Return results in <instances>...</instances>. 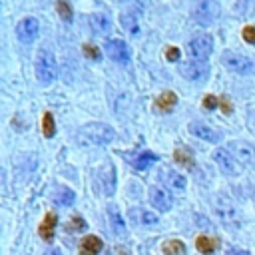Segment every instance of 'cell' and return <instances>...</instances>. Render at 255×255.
Segmentation results:
<instances>
[{
  "label": "cell",
  "mask_w": 255,
  "mask_h": 255,
  "mask_svg": "<svg viewBox=\"0 0 255 255\" xmlns=\"http://www.w3.org/2000/svg\"><path fill=\"white\" fill-rule=\"evenodd\" d=\"M116 137V131L108 124H88L80 129L78 141L82 145H106Z\"/></svg>",
  "instance_id": "6da1fadb"
},
{
  "label": "cell",
  "mask_w": 255,
  "mask_h": 255,
  "mask_svg": "<svg viewBox=\"0 0 255 255\" xmlns=\"http://www.w3.org/2000/svg\"><path fill=\"white\" fill-rule=\"evenodd\" d=\"M213 209H215L219 221H221L227 229L235 231V229L241 227V215H239V209L231 203L229 197H225V195H215V199H213Z\"/></svg>",
  "instance_id": "7a4b0ae2"
},
{
  "label": "cell",
  "mask_w": 255,
  "mask_h": 255,
  "mask_svg": "<svg viewBox=\"0 0 255 255\" xmlns=\"http://www.w3.org/2000/svg\"><path fill=\"white\" fill-rule=\"evenodd\" d=\"M36 76L40 80V84H52L58 76V68H56V60L52 56L50 50H40L36 56Z\"/></svg>",
  "instance_id": "3957f363"
},
{
  "label": "cell",
  "mask_w": 255,
  "mask_h": 255,
  "mask_svg": "<svg viewBox=\"0 0 255 255\" xmlns=\"http://www.w3.org/2000/svg\"><path fill=\"white\" fill-rule=\"evenodd\" d=\"M221 62L227 70H231L235 74H253L255 72V60H251L249 56L239 54V52H231V50L223 52Z\"/></svg>",
  "instance_id": "277c9868"
},
{
  "label": "cell",
  "mask_w": 255,
  "mask_h": 255,
  "mask_svg": "<svg viewBox=\"0 0 255 255\" xmlns=\"http://www.w3.org/2000/svg\"><path fill=\"white\" fill-rule=\"evenodd\" d=\"M219 16V4L217 0H195L193 4V18L201 26H209Z\"/></svg>",
  "instance_id": "5b68a950"
},
{
  "label": "cell",
  "mask_w": 255,
  "mask_h": 255,
  "mask_svg": "<svg viewBox=\"0 0 255 255\" xmlns=\"http://www.w3.org/2000/svg\"><path fill=\"white\" fill-rule=\"evenodd\" d=\"M179 74H181L185 80H189V82H203V80H207V76H209V66H207L205 60H195V58H191V60L179 64Z\"/></svg>",
  "instance_id": "8992f818"
},
{
  "label": "cell",
  "mask_w": 255,
  "mask_h": 255,
  "mask_svg": "<svg viewBox=\"0 0 255 255\" xmlns=\"http://www.w3.org/2000/svg\"><path fill=\"white\" fill-rule=\"evenodd\" d=\"M227 149L233 153V157H235L239 163H245V165L255 167V145H251V143H247V141L233 139V141H229Z\"/></svg>",
  "instance_id": "52a82bcc"
},
{
  "label": "cell",
  "mask_w": 255,
  "mask_h": 255,
  "mask_svg": "<svg viewBox=\"0 0 255 255\" xmlns=\"http://www.w3.org/2000/svg\"><path fill=\"white\" fill-rule=\"evenodd\" d=\"M213 159H215V163L221 167V171L227 173V175H237V173L241 171V163L233 157V153H231L229 149L217 147V149L213 151Z\"/></svg>",
  "instance_id": "ba28073f"
},
{
  "label": "cell",
  "mask_w": 255,
  "mask_h": 255,
  "mask_svg": "<svg viewBox=\"0 0 255 255\" xmlns=\"http://www.w3.org/2000/svg\"><path fill=\"white\" fill-rule=\"evenodd\" d=\"M187 50H189V56H191V58H195V60H205V58L211 54V50H213V40H211V36H207V34L195 36V38L189 42Z\"/></svg>",
  "instance_id": "9c48e42d"
},
{
  "label": "cell",
  "mask_w": 255,
  "mask_h": 255,
  "mask_svg": "<svg viewBox=\"0 0 255 255\" xmlns=\"http://www.w3.org/2000/svg\"><path fill=\"white\" fill-rule=\"evenodd\" d=\"M106 52L118 64H128L129 62V50H128V44L124 40H108L106 42Z\"/></svg>",
  "instance_id": "30bf717a"
},
{
  "label": "cell",
  "mask_w": 255,
  "mask_h": 255,
  "mask_svg": "<svg viewBox=\"0 0 255 255\" xmlns=\"http://www.w3.org/2000/svg\"><path fill=\"white\" fill-rule=\"evenodd\" d=\"M149 201L157 211H167V209H171V203H173L169 191L163 187H157V185L149 189Z\"/></svg>",
  "instance_id": "8fae6325"
},
{
  "label": "cell",
  "mask_w": 255,
  "mask_h": 255,
  "mask_svg": "<svg viewBox=\"0 0 255 255\" xmlns=\"http://www.w3.org/2000/svg\"><path fill=\"white\" fill-rule=\"evenodd\" d=\"M38 34V20L36 18H24L16 26V36L20 42H32Z\"/></svg>",
  "instance_id": "7c38bea8"
},
{
  "label": "cell",
  "mask_w": 255,
  "mask_h": 255,
  "mask_svg": "<svg viewBox=\"0 0 255 255\" xmlns=\"http://www.w3.org/2000/svg\"><path fill=\"white\" fill-rule=\"evenodd\" d=\"M98 177H100V185H102L104 195H114V191H116V169H114V165L106 163L100 169Z\"/></svg>",
  "instance_id": "4fadbf2b"
},
{
  "label": "cell",
  "mask_w": 255,
  "mask_h": 255,
  "mask_svg": "<svg viewBox=\"0 0 255 255\" xmlns=\"http://www.w3.org/2000/svg\"><path fill=\"white\" fill-rule=\"evenodd\" d=\"M189 133H193V135H197L199 139H205V141H219L221 139V135L213 129V128H209V126H205V124H201V122H191L189 126Z\"/></svg>",
  "instance_id": "5bb4252c"
},
{
  "label": "cell",
  "mask_w": 255,
  "mask_h": 255,
  "mask_svg": "<svg viewBox=\"0 0 255 255\" xmlns=\"http://www.w3.org/2000/svg\"><path fill=\"white\" fill-rule=\"evenodd\" d=\"M129 219L137 225H143V227H153L159 223V217L151 211H145V209H139V207H133L129 211Z\"/></svg>",
  "instance_id": "9a60e30c"
},
{
  "label": "cell",
  "mask_w": 255,
  "mask_h": 255,
  "mask_svg": "<svg viewBox=\"0 0 255 255\" xmlns=\"http://www.w3.org/2000/svg\"><path fill=\"white\" fill-rule=\"evenodd\" d=\"M175 104H177V96L167 90V92L159 94V98H155L153 110H155L157 114H167V112H171V108H173Z\"/></svg>",
  "instance_id": "2e32d148"
},
{
  "label": "cell",
  "mask_w": 255,
  "mask_h": 255,
  "mask_svg": "<svg viewBox=\"0 0 255 255\" xmlns=\"http://www.w3.org/2000/svg\"><path fill=\"white\" fill-rule=\"evenodd\" d=\"M90 26H92V30L96 34H102V36H106V34L112 32V20L106 14H102V12L90 16Z\"/></svg>",
  "instance_id": "e0dca14e"
},
{
  "label": "cell",
  "mask_w": 255,
  "mask_h": 255,
  "mask_svg": "<svg viewBox=\"0 0 255 255\" xmlns=\"http://www.w3.org/2000/svg\"><path fill=\"white\" fill-rule=\"evenodd\" d=\"M102 247H104V243H102L100 237L88 235V237H84L82 243H80V255H98V253L102 251Z\"/></svg>",
  "instance_id": "ac0fdd59"
},
{
  "label": "cell",
  "mask_w": 255,
  "mask_h": 255,
  "mask_svg": "<svg viewBox=\"0 0 255 255\" xmlns=\"http://www.w3.org/2000/svg\"><path fill=\"white\" fill-rule=\"evenodd\" d=\"M108 213H110V225H112V231H114L118 237H124V235L128 233V229H126V221H124V217L120 215L118 207L110 205V207H108Z\"/></svg>",
  "instance_id": "d6986e66"
},
{
  "label": "cell",
  "mask_w": 255,
  "mask_h": 255,
  "mask_svg": "<svg viewBox=\"0 0 255 255\" xmlns=\"http://www.w3.org/2000/svg\"><path fill=\"white\" fill-rule=\"evenodd\" d=\"M56 221H58V217H56V213H46V217H44V221L40 223V227H38V233H40V237L44 239V241H52L54 239V227H56Z\"/></svg>",
  "instance_id": "ffe728a7"
},
{
  "label": "cell",
  "mask_w": 255,
  "mask_h": 255,
  "mask_svg": "<svg viewBox=\"0 0 255 255\" xmlns=\"http://www.w3.org/2000/svg\"><path fill=\"white\" fill-rule=\"evenodd\" d=\"M157 161V155L155 153H151V151H139V153H135L133 157H129V163L135 167V169H139V171H143V169H147L151 163H155Z\"/></svg>",
  "instance_id": "44dd1931"
},
{
  "label": "cell",
  "mask_w": 255,
  "mask_h": 255,
  "mask_svg": "<svg viewBox=\"0 0 255 255\" xmlns=\"http://www.w3.org/2000/svg\"><path fill=\"white\" fill-rule=\"evenodd\" d=\"M120 22H122L124 30L129 32L131 36H137V34H139V18H137L135 12H129V10L124 12V14L120 16Z\"/></svg>",
  "instance_id": "7402d4cb"
},
{
  "label": "cell",
  "mask_w": 255,
  "mask_h": 255,
  "mask_svg": "<svg viewBox=\"0 0 255 255\" xmlns=\"http://www.w3.org/2000/svg\"><path fill=\"white\" fill-rule=\"evenodd\" d=\"M76 199V193L70 189V187H58L56 193H54V203L60 205V207H68L72 205Z\"/></svg>",
  "instance_id": "603a6c76"
},
{
  "label": "cell",
  "mask_w": 255,
  "mask_h": 255,
  "mask_svg": "<svg viewBox=\"0 0 255 255\" xmlns=\"http://www.w3.org/2000/svg\"><path fill=\"white\" fill-rule=\"evenodd\" d=\"M195 247L199 249V253L211 255V253H215V249L219 247V241H217V239H211V237H207V235H199V237L195 239Z\"/></svg>",
  "instance_id": "cb8c5ba5"
},
{
  "label": "cell",
  "mask_w": 255,
  "mask_h": 255,
  "mask_svg": "<svg viewBox=\"0 0 255 255\" xmlns=\"http://www.w3.org/2000/svg\"><path fill=\"white\" fill-rule=\"evenodd\" d=\"M173 159L179 163V165H183V167H187V169H191L193 165H195V161H193V155L187 151V149H175L173 151Z\"/></svg>",
  "instance_id": "d4e9b609"
},
{
  "label": "cell",
  "mask_w": 255,
  "mask_h": 255,
  "mask_svg": "<svg viewBox=\"0 0 255 255\" xmlns=\"http://www.w3.org/2000/svg\"><path fill=\"white\" fill-rule=\"evenodd\" d=\"M161 249H163L165 255H185V245H183L181 241H177V239L165 241Z\"/></svg>",
  "instance_id": "484cf974"
},
{
  "label": "cell",
  "mask_w": 255,
  "mask_h": 255,
  "mask_svg": "<svg viewBox=\"0 0 255 255\" xmlns=\"http://www.w3.org/2000/svg\"><path fill=\"white\" fill-rule=\"evenodd\" d=\"M165 183L169 187H173V189H183L185 187V177L179 175L177 171H167L165 173Z\"/></svg>",
  "instance_id": "4316f807"
},
{
  "label": "cell",
  "mask_w": 255,
  "mask_h": 255,
  "mask_svg": "<svg viewBox=\"0 0 255 255\" xmlns=\"http://www.w3.org/2000/svg\"><path fill=\"white\" fill-rule=\"evenodd\" d=\"M42 133H44L46 137H52V135L56 133V128H54V116H52L50 112H46V114L42 116Z\"/></svg>",
  "instance_id": "83f0119b"
},
{
  "label": "cell",
  "mask_w": 255,
  "mask_h": 255,
  "mask_svg": "<svg viewBox=\"0 0 255 255\" xmlns=\"http://www.w3.org/2000/svg\"><path fill=\"white\" fill-rule=\"evenodd\" d=\"M56 10L64 22H72V8H70L68 0H56Z\"/></svg>",
  "instance_id": "f1b7e54d"
},
{
  "label": "cell",
  "mask_w": 255,
  "mask_h": 255,
  "mask_svg": "<svg viewBox=\"0 0 255 255\" xmlns=\"http://www.w3.org/2000/svg\"><path fill=\"white\" fill-rule=\"evenodd\" d=\"M82 229H86V221L80 215H72V219L66 223V231L76 233V231H82Z\"/></svg>",
  "instance_id": "f546056e"
},
{
  "label": "cell",
  "mask_w": 255,
  "mask_h": 255,
  "mask_svg": "<svg viewBox=\"0 0 255 255\" xmlns=\"http://www.w3.org/2000/svg\"><path fill=\"white\" fill-rule=\"evenodd\" d=\"M84 54H86L90 60H100V58H102V52H100L96 46H92V44H86V46H84Z\"/></svg>",
  "instance_id": "4dcf8cb0"
},
{
  "label": "cell",
  "mask_w": 255,
  "mask_h": 255,
  "mask_svg": "<svg viewBox=\"0 0 255 255\" xmlns=\"http://www.w3.org/2000/svg\"><path fill=\"white\" fill-rule=\"evenodd\" d=\"M241 36H243V40L247 44H255V26H245L243 32H241Z\"/></svg>",
  "instance_id": "1f68e13d"
},
{
  "label": "cell",
  "mask_w": 255,
  "mask_h": 255,
  "mask_svg": "<svg viewBox=\"0 0 255 255\" xmlns=\"http://www.w3.org/2000/svg\"><path fill=\"white\" fill-rule=\"evenodd\" d=\"M165 58H167L169 62L179 60V50H177L175 46H167V48H165Z\"/></svg>",
  "instance_id": "d6a6232c"
},
{
  "label": "cell",
  "mask_w": 255,
  "mask_h": 255,
  "mask_svg": "<svg viewBox=\"0 0 255 255\" xmlns=\"http://www.w3.org/2000/svg\"><path fill=\"white\" fill-rule=\"evenodd\" d=\"M217 106V98L213 96V94H207L205 98H203V108H207V110H213Z\"/></svg>",
  "instance_id": "836d02e7"
},
{
  "label": "cell",
  "mask_w": 255,
  "mask_h": 255,
  "mask_svg": "<svg viewBox=\"0 0 255 255\" xmlns=\"http://www.w3.org/2000/svg\"><path fill=\"white\" fill-rule=\"evenodd\" d=\"M118 2L128 6V8H141L143 6V0H118Z\"/></svg>",
  "instance_id": "e575fe53"
},
{
  "label": "cell",
  "mask_w": 255,
  "mask_h": 255,
  "mask_svg": "<svg viewBox=\"0 0 255 255\" xmlns=\"http://www.w3.org/2000/svg\"><path fill=\"white\" fill-rule=\"evenodd\" d=\"M219 106H221L223 114H231V104H229L227 98H221V100H219Z\"/></svg>",
  "instance_id": "d590c367"
},
{
  "label": "cell",
  "mask_w": 255,
  "mask_h": 255,
  "mask_svg": "<svg viewBox=\"0 0 255 255\" xmlns=\"http://www.w3.org/2000/svg\"><path fill=\"white\" fill-rule=\"evenodd\" d=\"M225 255H249V251H245V249H239V247H229Z\"/></svg>",
  "instance_id": "8d00e7d4"
},
{
  "label": "cell",
  "mask_w": 255,
  "mask_h": 255,
  "mask_svg": "<svg viewBox=\"0 0 255 255\" xmlns=\"http://www.w3.org/2000/svg\"><path fill=\"white\" fill-rule=\"evenodd\" d=\"M247 126H249V129H251V133H255V114H251V116H249Z\"/></svg>",
  "instance_id": "74e56055"
},
{
  "label": "cell",
  "mask_w": 255,
  "mask_h": 255,
  "mask_svg": "<svg viewBox=\"0 0 255 255\" xmlns=\"http://www.w3.org/2000/svg\"><path fill=\"white\" fill-rule=\"evenodd\" d=\"M44 255H62V251H60V249H56V247H52V249H48Z\"/></svg>",
  "instance_id": "f35d334b"
}]
</instances>
